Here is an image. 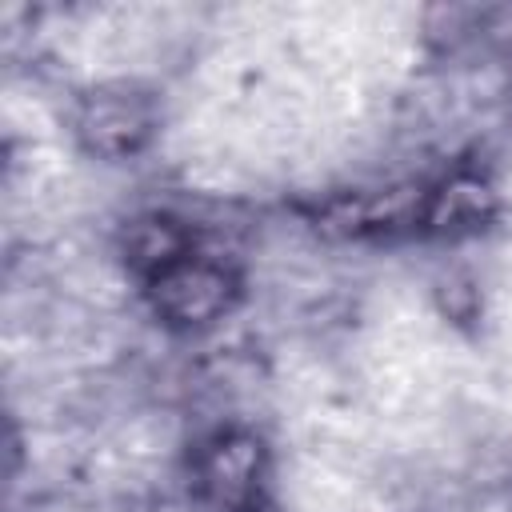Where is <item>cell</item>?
Returning a JSON list of instances; mask_svg holds the SVG:
<instances>
[{"label": "cell", "mask_w": 512, "mask_h": 512, "mask_svg": "<svg viewBox=\"0 0 512 512\" xmlns=\"http://www.w3.org/2000/svg\"><path fill=\"white\" fill-rule=\"evenodd\" d=\"M144 284H148V300H152L156 316L168 328H208L236 300L232 272L196 252L180 256L176 264H168L164 272H156Z\"/></svg>", "instance_id": "1"}, {"label": "cell", "mask_w": 512, "mask_h": 512, "mask_svg": "<svg viewBox=\"0 0 512 512\" xmlns=\"http://www.w3.org/2000/svg\"><path fill=\"white\" fill-rule=\"evenodd\" d=\"M152 132V104L128 88H108L92 96L80 112V136L100 156H128Z\"/></svg>", "instance_id": "2"}, {"label": "cell", "mask_w": 512, "mask_h": 512, "mask_svg": "<svg viewBox=\"0 0 512 512\" xmlns=\"http://www.w3.org/2000/svg\"><path fill=\"white\" fill-rule=\"evenodd\" d=\"M200 488L216 504H248L260 488V444L248 436H220L204 448L200 464Z\"/></svg>", "instance_id": "3"}, {"label": "cell", "mask_w": 512, "mask_h": 512, "mask_svg": "<svg viewBox=\"0 0 512 512\" xmlns=\"http://www.w3.org/2000/svg\"><path fill=\"white\" fill-rule=\"evenodd\" d=\"M124 252H128V264L144 280H152L156 272H164L168 264H176L180 256H188L192 252V240H188V232L176 220H168V216H144V220H136L128 228Z\"/></svg>", "instance_id": "4"}, {"label": "cell", "mask_w": 512, "mask_h": 512, "mask_svg": "<svg viewBox=\"0 0 512 512\" xmlns=\"http://www.w3.org/2000/svg\"><path fill=\"white\" fill-rule=\"evenodd\" d=\"M488 216H492V192H488V184H480L472 176H456V180L440 184L424 204V220L436 232L476 228Z\"/></svg>", "instance_id": "5"}]
</instances>
